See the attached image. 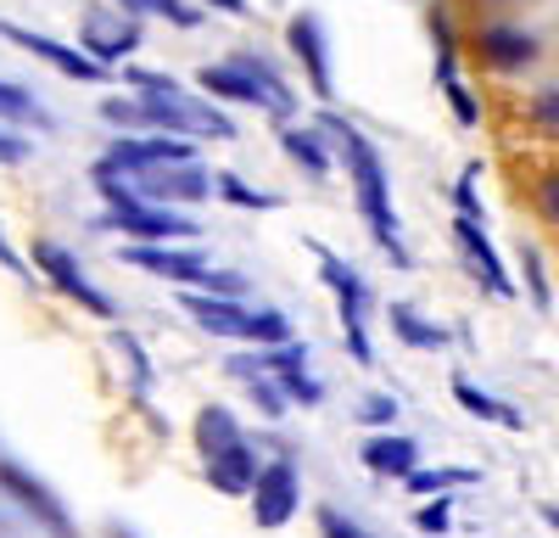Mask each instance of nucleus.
Wrapping results in <instances>:
<instances>
[{
    "label": "nucleus",
    "instance_id": "obj_40",
    "mask_svg": "<svg viewBox=\"0 0 559 538\" xmlns=\"http://www.w3.org/2000/svg\"><path fill=\"white\" fill-rule=\"evenodd\" d=\"M532 202H537V213L559 231V168H548L543 179H537V191H532Z\"/></svg>",
    "mask_w": 559,
    "mask_h": 538
},
{
    "label": "nucleus",
    "instance_id": "obj_4",
    "mask_svg": "<svg viewBox=\"0 0 559 538\" xmlns=\"http://www.w3.org/2000/svg\"><path fill=\"white\" fill-rule=\"evenodd\" d=\"M308 247L319 258V281L331 286V297H336V314H342V331H347L353 359H358V365H376V348H369V303H376V292H369V281L358 276L342 253L319 247V242H308Z\"/></svg>",
    "mask_w": 559,
    "mask_h": 538
},
{
    "label": "nucleus",
    "instance_id": "obj_11",
    "mask_svg": "<svg viewBox=\"0 0 559 538\" xmlns=\"http://www.w3.org/2000/svg\"><path fill=\"white\" fill-rule=\"evenodd\" d=\"M286 51L297 57V68H302V79H308V90H313V102L331 107V102H336V73H331L324 23H319L313 12H297V17L286 23Z\"/></svg>",
    "mask_w": 559,
    "mask_h": 538
},
{
    "label": "nucleus",
    "instance_id": "obj_36",
    "mask_svg": "<svg viewBox=\"0 0 559 538\" xmlns=\"http://www.w3.org/2000/svg\"><path fill=\"white\" fill-rule=\"evenodd\" d=\"M476 179H481V163L464 168V174H459V186L448 191V197H453V213H464V219H487V213H481V191H476Z\"/></svg>",
    "mask_w": 559,
    "mask_h": 538
},
{
    "label": "nucleus",
    "instance_id": "obj_33",
    "mask_svg": "<svg viewBox=\"0 0 559 538\" xmlns=\"http://www.w3.org/2000/svg\"><path fill=\"white\" fill-rule=\"evenodd\" d=\"M274 382H280V393H286L292 404H302V410H313V404H324V387L308 376V365H297V371H274Z\"/></svg>",
    "mask_w": 559,
    "mask_h": 538
},
{
    "label": "nucleus",
    "instance_id": "obj_20",
    "mask_svg": "<svg viewBox=\"0 0 559 538\" xmlns=\"http://www.w3.org/2000/svg\"><path fill=\"white\" fill-rule=\"evenodd\" d=\"M179 303H185V314H191V320H197L202 331H213V337H241V326H247V303H241V297L185 292Z\"/></svg>",
    "mask_w": 559,
    "mask_h": 538
},
{
    "label": "nucleus",
    "instance_id": "obj_45",
    "mask_svg": "<svg viewBox=\"0 0 559 538\" xmlns=\"http://www.w3.org/2000/svg\"><path fill=\"white\" fill-rule=\"evenodd\" d=\"M202 7H218V12H229V17H247V0H202Z\"/></svg>",
    "mask_w": 559,
    "mask_h": 538
},
{
    "label": "nucleus",
    "instance_id": "obj_13",
    "mask_svg": "<svg viewBox=\"0 0 559 538\" xmlns=\"http://www.w3.org/2000/svg\"><path fill=\"white\" fill-rule=\"evenodd\" d=\"M448 236H453V247L464 253V264H471V276H476L492 297H515V292H521L515 281H509V269H503L498 247L487 242V219H464V213H453Z\"/></svg>",
    "mask_w": 559,
    "mask_h": 538
},
{
    "label": "nucleus",
    "instance_id": "obj_5",
    "mask_svg": "<svg viewBox=\"0 0 559 538\" xmlns=\"http://www.w3.org/2000/svg\"><path fill=\"white\" fill-rule=\"evenodd\" d=\"M464 51H471V62L476 68H487V73H526L537 57H543V39L532 34V28H521V23H503V17H487V23H476L471 28V39H464Z\"/></svg>",
    "mask_w": 559,
    "mask_h": 538
},
{
    "label": "nucleus",
    "instance_id": "obj_31",
    "mask_svg": "<svg viewBox=\"0 0 559 538\" xmlns=\"http://www.w3.org/2000/svg\"><path fill=\"white\" fill-rule=\"evenodd\" d=\"M112 348L129 359V376H134V393L146 398L152 393V359H146V348H140V337L134 331H112Z\"/></svg>",
    "mask_w": 559,
    "mask_h": 538
},
{
    "label": "nucleus",
    "instance_id": "obj_2",
    "mask_svg": "<svg viewBox=\"0 0 559 538\" xmlns=\"http://www.w3.org/2000/svg\"><path fill=\"white\" fill-rule=\"evenodd\" d=\"M197 448H202V471H207V482L218 488V493H241L252 488V477H258V448L247 443V432H241V421L224 410V404H202L197 410Z\"/></svg>",
    "mask_w": 559,
    "mask_h": 538
},
{
    "label": "nucleus",
    "instance_id": "obj_35",
    "mask_svg": "<svg viewBox=\"0 0 559 538\" xmlns=\"http://www.w3.org/2000/svg\"><path fill=\"white\" fill-rule=\"evenodd\" d=\"M414 527L426 533V538H442L453 527V500H448V493H431V500L414 511Z\"/></svg>",
    "mask_w": 559,
    "mask_h": 538
},
{
    "label": "nucleus",
    "instance_id": "obj_34",
    "mask_svg": "<svg viewBox=\"0 0 559 538\" xmlns=\"http://www.w3.org/2000/svg\"><path fill=\"white\" fill-rule=\"evenodd\" d=\"M521 276H526V292H532V303H537V308H548V303H554L548 269H543V253H537V247H526V242H521Z\"/></svg>",
    "mask_w": 559,
    "mask_h": 538
},
{
    "label": "nucleus",
    "instance_id": "obj_19",
    "mask_svg": "<svg viewBox=\"0 0 559 538\" xmlns=\"http://www.w3.org/2000/svg\"><path fill=\"white\" fill-rule=\"evenodd\" d=\"M358 460H364L369 471H376V477H392V482H403V477L419 466V443L386 426V432H376V437H364Z\"/></svg>",
    "mask_w": 559,
    "mask_h": 538
},
{
    "label": "nucleus",
    "instance_id": "obj_1",
    "mask_svg": "<svg viewBox=\"0 0 559 538\" xmlns=\"http://www.w3.org/2000/svg\"><path fill=\"white\" fill-rule=\"evenodd\" d=\"M319 129H324V141L336 147V157L347 163V191L364 213V231L369 242H376L397 269H408V247H403V224H397V208H392V179H386V163H381V147L369 141V134L358 124H347L342 113L324 107L319 113Z\"/></svg>",
    "mask_w": 559,
    "mask_h": 538
},
{
    "label": "nucleus",
    "instance_id": "obj_16",
    "mask_svg": "<svg viewBox=\"0 0 559 538\" xmlns=\"http://www.w3.org/2000/svg\"><path fill=\"white\" fill-rule=\"evenodd\" d=\"M79 39H84V57H96L102 68H112L129 51H140V23L129 12H112V17L107 12H90L79 23Z\"/></svg>",
    "mask_w": 559,
    "mask_h": 538
},
{
    "label": "nucleus",
    "instance_id": "obj_22",
    "mask_svg": "<svg viewBox=\"0 0 559 538\" xmlns=\"http://www.w3.org/2000/svg\"><path fill=\"white\" fill-rule=\"evenodd\" d=\"M386 326H392V337H397L403 348H419V353H437V348L453 342V331L437 326V320H426L414 303H392V308H386Z\"/></svg>",
    "mask_w": 559,
    "mask_h": 538
},
{
    "label": "nucleus",
    "instance_id": "obj_32",
    "mask_svg": "<svg viewBox=\"0 0 559 538\" xmlns=\"http://www.w3.org/2000/svg\"><path fill=\"white\" fill-rule=\"evenodd\" d=\"M442 96H448L459 129H476V124H481V102H476V90L464 84V79H442Z\"/></svg>",
    "mask_w": 559,
    "mask_h": 538
},
{
    "label": "nucleus",
    "instance_id": "obj_25",
    "mask_svg": "<svg viewBox=\"0 0 559 538\" xmlns=\"http://www.w3.org/2000/svg\"><path fill=\"white\" fill-rule=\"evenodd\" d=\"M213 197H224L229 208H247V213H274V208H286V197L280 191H252L241 174H213Z\"/></svg>",
    "mask_w": 559,
    "mask_h": 538
},
{
    "label": "nucleus",
    "instance_id": "obj_41",
    "mask_svg": "<svg viewBox=\"0 0 559 538\" xmlns=\"http://www.w3.org/2000/svg\"><path fill=\"white\" fill-rule=\"evenodd\" d=\"M197 292H207V297H247V281L236 276V269H207V281Z\"/></svg>",
    "mask_w": 559,
    "mask_h": 538
},
{
    "label": "nucleus",
    "instance_id": "obj_47",
    "mask_svg": "<svg viewBox=\"0 0 559 538\" xmlns=\"http://www.w3.org/2000/svg\"><path fill=\"white\" fill-rule=\"evenodd\" d=\"M107 538H134V533H129V527H112V533H107Z\"/></svg>",
    "mask_w": 559,
    "mask_h": 538
},
{
    "label": "nucleus",
    "instance_id": "obj_17",
    "mask_svg": "<svg viewBox=\"0 0 559 538\" xmlns=\"http://www.w3.org/2000/svg\"><path fill=\"white\" fill-rule=\"evenodd\" d=\"M229 62H236V68L263 90V113H269L274 124H292V113H297V90H292V79H286V73H280L263 51H236Z\"/></svg>",
    "mask_w": 559,
    "mask_h": 538
},
{
    "label": "nucleus",
    "instance_id": "obj_37",
    "mask_svg": "<svg viewBox=\"0 0 559 538\" xmlns=\"http://www.w3.org/2000/svg\"><path fill=\"white\" fill-rule=\"evenodd\" d=\"M358 421H364V426H376V432L397 426V398H392V393H369V398L358 404Z\"/></svg>",
    "mask_w": 559,
    "mask_h": 538
},
{
    "label": "nucleus",
    "instance_id": "obj_26",
    "mask_svg": "<svg viewBox=\"0 0 559 538\" xmlns=\"http://www.w3.org/2000/svg\"><path fill=\"white\" fill-rule=\"evenodd\" d=\"M471 482H481V471H471V466H414L408 477H403V488L408 493H448V488H471Z\"/></svg>",
    "mask_w": 559,
    "mask_h": 538
},
{
    "label": "nucleus",
    "instance_id": "obj_9",
    "mask_svg": "<svg viewBox=\"0 0 559 538\" xmlns=\"http://www.w3.org/2000/svg\"><path fill=\"white\" fill-rule=\"evenodd\" d=\"M129 186L140 191V202H157V208H197L213 197V174L202 163H168V168H146V174H129Z\"/></svg>",
    "mask_w": 559,
    "mask_h": 538
},
{
    "label": "nucleus",
    "instance_id": "obj_14",
    "mask_svg": "<svg viewBox=\"0 0 559 538\" xmlns=\"http://www.w3.org/2000/svg\"><path fill=\"white\" fill-rule=\"evenodd\" d=\"M0 488H7L12 493V500L45 527V533H51V538H79V527H73V516H68V505L57 500V493L51 488H45L39 477H28L17 460H0Z\"/></svg>",
    "mask_w": 559,
    "mask_h": 538
},
{
    "label": "nucleus",
    "instance_id": "obj_12",
    "mask_svg": "<svg viewBox=\"0 0 559 538\" xmlns=\"http://www.w3.org/2000/svg\"><path fill=\"white\" fill-rule=\"evenodd\" d=\"M107 231H123L129 242H191L202 236L197 219H185L179 208H157V202H134V208H107Z\"/></svg>",
    "mask_w": 559,
    "mask_h": 538
},
{
    "label": "nucleus",
    "instance_id": "obj_44",
    "mask_svg": "<svg viewBox=\"0 0 559 538\" xmlns=\"http://www.w3.org/2000/svg\"><path fill=\"white\" fill-rule=\"evenodd\" d=\"M0 269H12V276H28V264L12 253V242H7V231H0Z\"/></svg>",
    "mask_w": 559,
    "mask_h": 538
},
{
    "label": "nucleus",
    "instance_id": "obj_7",
    "mask_svg": "<svg viewBox=\"0 0 559 538\" xmlns=\"http://www.w3.org/2000/svg\"><path fill=\"white\" fill-rule=\"evenodd\" d=\"M34 269H39V281H51L62 297H73L84 314H102V320H112V314H118V303L96 286V281H90L84 276V269H79V258L62 247V242H51V236H39L34 242Z\"/></svg>",
    "mask_w": 559,
    "mask_h": 538
},
{
    "label": "nucleus",
    "instance_id": "obj_43",
    "mask_svg": "<svg viewBox=\"0 0 559 538\" xmlns=\"http://www.w3.org/2000/svg\"><path fill=\"white\" fill-rule=\"evenodd\" d=\"M28 157H34V141H23V134H12V129H0V163L17 168V163H28Z\"/></svg>",
    "mask_w": 559,
    "mask_h": 538
},
{
    "label": "nucleus",
    "instance_id": "obj_29",
    "mask_svg": "<svg viewBox=\"0 0 559 538\" xmlns=\"http://www.w3.org/2000/svg\"><path fill=\"white\" fill-rule=\"evenodd\" d=\"M241 382H247V393H252V404H258V416H269V421H286L292 398L280 393V382H274L269 371H252V376H241Z\"/></svg>",
    "mask_w": 559,
    "mask_h": 538
},
{
    "label": "nucleus",
    "instance_id": "obj_3",
    "mask_svg": "<svg viewBox=\"0 0 559 538\" xmlns=\"http://www.w3.org/2000/svg\"><path fill=\"white\" fill-rule=\"evenodd\" d=\"M134 107H140V129L185 134V141H236V118L213 96H185V90L152 96V90H134Z\"/></svg>",
    "mask_w": 559,
    "mask_h": 538
},
{
    "label": "nucleus",
    "instance_id": "obj_23",
    "mask_svg": "<svg viewBox=\"0 0 559 538\" xmlns=\"http://www.w3.org/2000/svg\"><path fill=\"white\" fill-rule=\"evenodd\" d=\"M453 398H459V410H464V416H476V421H492V426H509V432H526V416L515 410V404H503V398L481 393L476 382L453 376Z\"/></svg>",
    "mask_w": 559,
    "mask_h": 538
},
{
    "label": "nucleus",
    "instance_id": "obj_8",
    "mask_svg": "<svg viewBox=\"0 0 559 538\" xmlns=\"http://www.w3.org/2000/svg\"><path fill=\"white\" fill-rule=\"evenodd\" d=\"M247 500H252V522L258 527H286L302 511V471H297V460L280 455V460L258 466Z\"/></svg>",
    "mask_w": 559,
    "mask_h": 538
},
{
    "label": "nucleus",
    "instance_id": "obj_24",
    "mask_svg": "<svg viewBox=\"0 0 559 538\" xmlns=\"http://www.w3.org/2000/svg\"><path fill=\"white\" fill-rule=\"evenodd\" d=\"M426 28H431V51H437V84L442 79H459V34H453V12L442 7V0H431L426 7Z\"/></svg>",
    "mask_w": 559,
    "mask_h": 538
},
{
    "label": "nucleus",
    "instance_id": "obj_18",
    "mask_svg": "<svg viewBox=\"0 0 559 538\" xmlns=\"http://www.w3.org/2000/svg\"><path fill=\"white\" fill-rule=\"evenodd\" d=\"M280 152H286L308 179H331V168H336V147L324 141L319 124H280Z\"/></svg>",
    "mask_w": 559,
    "mask_h": 538
},
{
    "label": "nucleus",
    "instance_id": "obj_48",
    "mask_svg": "<svg viewBox=\"0 0 559 538\" xmlns=\"http://www.w3.org/2000/svg\"><path fill=\"white\" fill-rule=\"evenodd\" d=\"M487 7H498V0H487Z\"/></svg>",
    "mask_w": 559,
    "mask_h": 538
},
{
    "label": "nucleus",
    "instance_id": "obj_10",
    "mask_svg": "<svg viewBox=\"0 0 559 538\" xmlns=\"http://www.w3.org/2000/svg\"><path fill=\"white\" fill-rule=\"evenodd\" d=\"M123 264L146 269V276H157V281H174L185 292H197L207 281V269H213L202 247H174V242H129L123 247Z\"/></svg>",
    "mask_w": 559,
    "mask_h": 538
},
{
    "label": "nucleus",
    "instance_id": "obj_30",
    "mask_svg": "<svg viewBox=\"0 0 559 538\" xmlns=\"http://www.w3.org/2000/svg\"><path fill=\"white\" fill-rule=\"evenodd\" d=\"M0 118H7V124H51L28 90L23 84H7V79H0Z\"/></svg>",
    "mask_w": 559,
    "mask_h": 538
},
{
    "label": "nucleus",
    "instance_id": "obj_21",
    "mask_svg": "<svg viewBox=\"0 0 559 538\" xmlns=\"http://www.w3.org/2000/svg\"><path fill=\"white\" fill-rule=\"evenodd\" d=\"M197 84H202V96H213V102H229V107H258L263 113V90L236 68V62H218V68H202L197 73Z\"/></svg>",
    "mask_w": 559,
    "mask_h": 538
},
{
    "label": "nucleus",
    "instance_id": "obj_27",
    "mask_svg": "<svg viewBox=\"0 0 559 538\" xmlns=\"http://www.w3.org/2000/svg\"><path fill=\"white\" fill-rule=\"evenodd\" d=\"M112 7L129 17H168L179 28H202V7H191V0H112Z\"/></svg>",
    "mask_w": 559,
    "mask_h": 538
},
{
    "label": "nucleus",
    "instance_id": "obj_46",
    "mask_svg": "<svg viewBox=\"0 0 559 538\" xmlns=\"http://www.w3.org/2000/svg\"><path fill=\"white\" fill-rule=\"evenodd\" d=\"M543 522H548V527L559 533V505H543Z\"/></svg>",
    "mask_w": 559,
    "mask_h": 538
},
{
    "label": "nucleus",
    "instance_id": "obj_15",
    "mask_svg": "<svg viewBox=\"0 0 559 538\" xmlns=\"http://www.w3.org/2000/svg\"><path fill=\"white\" fill-rule=\"evenodd\" d=\"M0 39H12L17 51H28V57H39V62H51L57 73H68V79H84V84H96V79H107V73H112V68H102L96 57L73 51V45H62V39H51V34L17 28V23H0Z\"/></svg>",
    "mask_w": 559,
    "mask_h": 538
},
{
    "label": "nucleus",
    "instance_id": "obj_6",
    "mask_svg": "<svg viewBox=\"0 0 559 538\" xmlns=\"http://www.w3.org/2000/svg\"><path fill=\"white\" fill-rule=\"evenodd\" d=\"M168 163H197V147L185 134H118V141L96 157V174H146Z\"/></svg>",
    "mask_w": 559,
    "mask_h": 538
},
{
    "label": "nucleus",
    "instance_id": "obj_42",
    "mask_svg": "<svg viewBox=\"0 0 559 538\" xmlns=\"http://www.w3.org/2000/svg\"><path fill=\"white\" fill-rule=\"evenodd\" d=\"M102 118H107V124H118L123 134H129V129H140V107H134V96H112V102H102Z\"/></svg>",
    "mask_w": 559,
    "mask_h": 538
},
{
    "label": "nucleus",
    "instance_id": "obj_28",
    "mask_svg": "<svg viewBox=\"0 0 559 538\" xmlns=\"http://www.w3.org/2000/svg\"><path fill=\"white\" fill-rule=\"evenodd\" d=\"M241 342H252V348H280V342H292V320H286L280 308H247Z\"/></svg>",
    "mask_w": 559,
    "mask_h": 538
},
{
    "label": "nucleus",
    "instance_id": "obj_39",
    "mask_svg": "<svg viewBox=\"0 0 559 538\" xmlns=\"http://www.w3.org/2000/svg\"><path fill=\"white\" fill-rule=\"evenodd\" d=\"M526 118H532L537 129H548V134H559V84H548V90H537V96L526 102Z\"/></svg>",
    "mask_w": 559,
    "mask_h": 538
},
{
    "label": "nucleus",
    "instance_id": "obj_38",
    "mask_svg": "<svg viewBox=\"0 0 559 538\" xmlns=\"http://www.w3.org/2000/svg\"><path fill=\"white\" fill-rule=\"evenodd\" d=\"M313 522H319V533H324V538H376L369 527H358L353 516H342L336 505H319V511H313Z\"/></svg>",
    "mask_w": 559,
    "mask_h": 538
}]
</instances>
